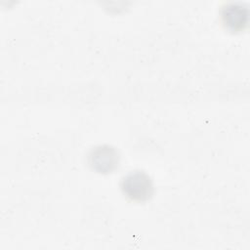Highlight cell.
Instances as JSON below:
<instances>
[{"label":"cell","mask_w":250,"mask_h":250,"mask_svg":"<svg viewBox=\"0 0 250 250\" xmlns=\"http://www.w3.org/2000/svg\"><path fill=\"white\" fill-rule=\"evenodd\" d=\"M222 24L230 31H240L244 29L248 21V11L241 2L225 3L220 12Z\"/></svg>","instance_id":"cell-3"},{"label":"cell","mask_w":250,"mask_h":250,"mask_svg":"<svg viewBox=\"0 0 250 250\" xmlns=\"http://www.w3.org/2000/svg\"><path fill=\"white\" fill-rule=\"evenodd\" d=\"M120 162L118 150L109 145L93 147L88 154V164L96 172L107 174L114 171Z\"/></svg>","instance_id":"cell-2"},{"label":"cell","mask_w":250,"mask_h":250,"mask_svg":"<svg viewBox=\"0 0 250 250\" xmlns=\"http://www.w3.org/2000/svg\"><path fill=\"white\" fill-rule=\"evenodd\" d=\"M123 194L135 202H144L153 194V183L145 171L133 170L123 176L120 182Z\"/></svg>","instance_id":"cell-1"}]
</instances>
